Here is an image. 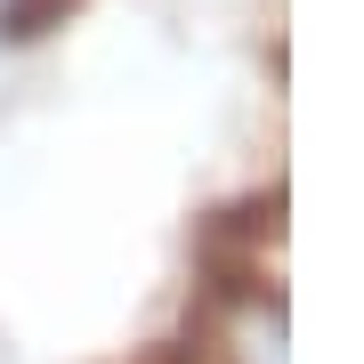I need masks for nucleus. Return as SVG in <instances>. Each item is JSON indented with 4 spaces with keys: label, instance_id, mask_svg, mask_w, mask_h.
Wrapping results in <instances>:
<instances>
[{
    "label": "nucleus",
    "instance_id": "f257e3e1",
    "mask_svg": "<svg viewBox=\"0 0 364 364\" xmlns=\"http://www.w3.org/2000/svg\"><path fill=\"white\" fill-rule=\"evenodd\" d=\"M81 0H0V33L9 41H41L49 25H65Z\"/></svg>",
    "mask_w": 364,
    "mask_h": 364
}]
</instances>
